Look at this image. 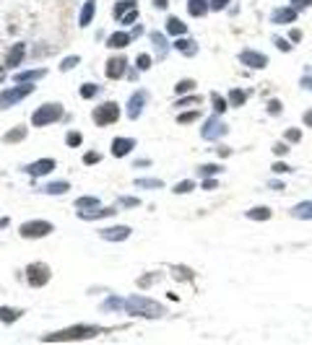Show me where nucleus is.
<instances>
[{
  "label": "nucleus",
  "mask_w": 312,
  "mask_h": 345,
  "mask_svg": "<svg viewBox=\"0 0 312 345\" xmlns=\"http://www.w3.org/2000/svg\"><path fill=\"white\" fill-rule=\"evenodd\" d=\"M18 317H21V312L18 309H8V306H0V322H5V324H11L16 322Z\"/></svg>",
  "instance_id": "obj_28"
},
{
  "label": "nucleus",
  "mask_w": 312,
  "mask_h": 345,
  "mask_svg": "<svg viewBox=\"0 0 312 345\" xmlns=\"http://www.w3.org/2000/svg\"><path fill=\"white\" fill-rule=\"evenodd\" d=\"M200 117V109H190V112H182L180 117H177V122L180 125H190V122H195Z\"/></svg>",
  "instance_id": "obj_34"
},
{
  "label": "nucleus",
  "mask_w": 312,
  "mask_h": 345,
  "mask_svg": "<svg viewBox=\"0 0 312 345\" xmlns=\"http://www.w3.org/2000/svg\"><path fill=\"white\" fill-rule=\"evenodd\" d=\"M78 62H81V57H76V54H73V57H65V60L60 62V70H62V73H68V70H73V68H76Z\"/></svg>",
  "instance_id": "obj_42"
},
{
  "label": "nucleus",
  "mask_w": 312,
  "mask_h": 345,
  "mask_svg": "<svg viewBox=\"0 0 312 345\" xmlns=\"http://www.w3.org/2000/svg\"><path fill=\"white\" fill-rule=\"evenodd\" d=\"M94 125L99 127H107V125H115L117 120H120V106H117L115 102H104V104H99L94 109Z\"/></svg>",
  "instance_id": "obj_4"
},
{
  "label": "nucleus",
  "mask_w": 312,
  "mask_h": 345,
  "mask_svg": "<svg viewBox=\"0 0 312 345\" xmlns=\"http://www.w3.org/2000/svg\"><path fill=\"white\" fill-rule=\"evenodd\" d=\"M102 239H107V241H125L127 236H130V229L127 226H112V229H102Z\"/></svg>",
  "instance_id": "obj_12"
},
{
  "label": "nucleus",
  "mask_w": 312,
  "mask_h": 345,
  "mask_svg": "<svg viewBox=\"0 0 312 345\" xmlns=\"http://www.w3.org/2000/svg\"><path fill=\"white\" fill-rule=\"evenodd\" d=\"M192 88H195V80H192V78H185V80H180V83L174 86V94L182 96V94H190Z\"/></svg>",
  "instance_id": "obj_31"
},
{
  "label": "nucleus",
  "mask_w": 312,
  "mask_h": 345,
  "mask_svg": "<svg viewBox=\"0 0 312 345\" xmlns=\"http://www.w3.org/2000/svg\"><path fill=\"white\" fill-rule=\"evenodd\" d=\"M190 189H195V182H192V179H187V182H180V185L174 187V192H177V195H185V192H190Z\"/></svg>",
  "instance_id": "obj_45"
},
{
  "label": "nucleus",
  "mask_w": 312,
  "mask_h": 345,
  "mask_svg": "<svg viewBox=\"0 0 312 345\" xmlns=\"http://www.w3.org/2000/svg\"><path fill=\"white\" fill-rule=\"evenodd\" d=\"M96 94H99L96 83H84V86H81V96H84V99H94Z\"/></svg>",
  "instance_id": "obj_36"
},
{
  "label": "nucleus",
  "mask_w": 312,
  "mask_h": 345,
  "mask_svg": "<svg viewBox=\"0 0 312 345\" xmlns=\"http://www.w3.org/2000/svg\"><path fill=\"white\" fill-rule=\"evenodd\" d=\"M94 13H96V0H86L84 8H81L78 24H81V26H89V24H91V18H94Z\"/></svg>",
  "instance_id": "obj_21"
},
{
  "label": "nucleus",
  "mask_w": 312,
  "mask_h": 345,
  "mask_svg": "<svg viewBox=\"0 0 312 345\" xmlns=\"http://www.w3.org/2000/svg\"><path fill=\"white\" fill-rule=\"evenodd\" d=\"M102 309H104V312H112V309H125V301H123V298H117V296L115 298H107Z\"/></svg>",
  "instance_id": "obj_38"
},
{
  "label": "nucleus",
  "mask_w": 312,
  "mask_h": 345,
  "mask_svg": "<svg viewBox=\"0 0 312 345\" xmlns=\"http://www.w3.org/2000/svg\"><path fill=\"white\" fill-rule=\"evenodd\" d=\"M60 117H62V106L50 102V104H42V106L31 114V125H34V127H44V125L58 122Z\"/></svg>",
  "instance_id": "obj_3"
},
{
  "label": "nucleus",
  "mask_w": 312,
  "mask_h": 345,
  "mask_svg": "<svg viewBox=\"0 0 312 345\" xmlns=\"http://www.w3.org/2000/svg\"><path fill=\"white\" fill-rule=\"evenodd\" d=\"M96 205H99V197H94V195H84V197L76 200L78 211H89V208H96Z\"/></svg>",
  "instance_id": "obj_29"
},
{
  "label": "nucleus",
  "mask_w": 312,
  "mask_h": 345,
  "mask_svg": "<svg viewBox=\"0 0 312 345\" xmlns=\"http://www.w3.org/2000/svg\"><path fill=\"white\" fill-rule=\"evenodd\" d=\"M211 102H214V112H216L218 117H221V112L226 109V102H224V99L218 96V94H211Z\"/></svg>",
  "instance_id": "obj_40"
},
{
  "label": "nucleus",
  "mask_w": 312,
  "mask_h": 345,
  "mask_svg": "<svg viewBox=\"0 0 312 345\" xmlns=\"http://www.w3.org/2000/svg\"><path fill=\"white\" fill-rule=\"evenodd\" d=\"M99 161H102V156H99L96 151H89L86 156H84V163H86V166H91V163H99Z\"/></svg>",
  "instance_id": "obj_49"
},
{
  "label": "nucleus",
  "mask_w": 312,
  "mask_h": 345,
  "mask_svg": "<svg viewBox=\"0 0 312 345\" xmlns=\"http://www.w3.org/2000/svg\"><path fill=\"white\" fill-rule=\"evenodd\" d=\"M167 34H172V36H182V34H187V26L180 21V18H167Z\"/></svg>",
  "instance_id": "obj_23"
},
{
  "label": "nucleus",
  "mask_w": 312,
  "mask_h": 345,
  "mask_svg": "<svg viewBox=\"0 0 312 345\" xmlns=\"http://www.w3.org/2000/svg\"><path fill=\"white\" fill-rule=\"evenodd\" d=\"M102 332L99 327L94 324H73L65 327V330H58V332H50L44 335V343H65V340H89V338H96Z\"/></svg>",
  "instance_id": "obj_2"
},
{
  "label": "nucleus",
  "mask_w": 312,
  "mask_h": 345,
  "mask_svg": "<svg viewBox=\"0 0 312 345\" xmlns=\"http://www.w3.org/2000/svg\"><path fill=\"white\" fill-rule=\"evenodd\" d=\"M299 39H302V31H299V29H291V31H289V42L297 44Z\"/></svg>",
  "instance_id": "obj_56"
},
{
  "label": "nucleus",
  "mask_w": 312,
  "mask_h": 345,
  "mask_svg": "<svg viewBox=\"0 0 312 345\" xmlns=\"http://www.w3.org/2000/svg\"><path fill=\"white\" fill-rule=\"evenodd\" d=\"M172 272H174V278L192 280V270H190V267H180V265H174V267H172Z\"/></svg>",
  "instance_id": "obj_39"
},
{
  "label": "nucleus",
  "mask_w": 312,
  "mask_h": 345,
  "mask_svg": "<svg viewBox=\"0 0 312 345\" xmlns=\"http://www.w3.org/2000/svg\"><path fill=\"white\" fill-rule=\"evenodd\" d=\"M125 312L133 314V317H146V319H156V317H164V309L159 301L154 298H146V296H133V298H125Z\"/></svg>",
  "instance_id": "obj_1"
},
{
  "label": "nucleus",
  "mask_w": 312,
  "mask_h": 345,
  "mask_svg": "<svg viewBox=\"0 0 312 345\" xmlns=\"http://www.w3.org/2000/svg\"><path fill=\"white\" fill-rule=\"evenodd\" d=\"M52 169H55V159H39L36 163H31V166H26V171H29L31 177H44V174H50Z\"/></svg>",
  "instance_id": "obj_13"
},
{
  "label": "nucleus",
  "mask_w": 312,
  "mask_h": 345,
  "mask_svg": "<svg viewBox=\"0 0 312 345\" xmlns=\"http://www.w3.org/2000/svg\"><path fill=\"white\" fill-rule=\"evenodd\" d=\"M187 11H190V16L200 18V16L208 13V3H206V0H190V3H187Z\"/></svg>",
  "instance_id": "obj_25"
},
{
  "label": "nucleus",
  "mask_w": 312,
  "mask_h": 345,
  "mask_svg": "<svg viewBox=\"0 0 312 345\" xmlns=\"http://www.w3.org/2000/svg\"><path fill=\"white\" fill-rule=\"evenodd\" d=\"M146 99H149L146 91H135V94L130 96V102H127V117H130V120H138V117H141Z\"/></svg>",
  "instance_id": "obj_10"
},
{
  "label": "nucleus",
  "mask_w": 312,
  "mask_h": 345,
  "mask_svg": "<svg viewBox=\"0 0 312 345\" xmlns=\"http://www.w3.org/2000/svg\"><path fill=\"white\" fill-rule=\"evenodd\" d=\"M245 99H247L245 91H240V88L229 91V104H232V106H242V104H245Z\"/></svg>",
  "instance_id": "obj_33"
},
{
  "label": "nucleus",
  "mask_w": 312,
  "mask_h": 345,
  "mask_svg": "<svg viewBox=\"0 0 312 345\" xmlns=\"http://www.w3.org/2000/svg\"><path fill=\"white\" fill-rule=\"evenodd\" d=\"M81 140H84V135H81V133H68L65 135V143L70 145V148H78Z\"/></svg>",
  "instance_id": "obj_44"
},
{
  "label": "nucleus",
  "mask_w": 312,
  "mask_h": 345,
  "mask_svg": "<svg viewBox=\"0 0 312 345\" xmlns=\"http://www.w3.org/2000/svg\"><path fill=\"white\" fill-rule=\"evenodd\" d=\"M302 88H310V91H312V73H310V70H307V76L302 78Z\"/></svg>",
  "instance_id": "obj_58"
},
{
  "label": "nucleus",
  "mask_w": 312,
  "mask_h": 345,
  "mask_svg": "<svg viewBox=\"0 0 312 345\" xmlns=\"http://www.w3.org/2000/svg\"><path fill=\"white\" fill-rule=\"evenodd\" d=\"M229 3H232V0H211V8H214V11H224Z\"/></svg>",
  "instance_id": "obj_51"
},
{
  "label": "nucleus",
  "mask_w": 312,
  "mask_h": 345,
  "mask_svg": "<svg viewBox=\"0 0 312 345\" xmlns=\"http://www.w3.org/2000/svg\"><path fill=\"white\" fill-rule=\"evenodd\" d=\"M291 215H294V218H302V221H312V200L294 205V208H291Z\"/></svg>",
  "instance_id": "obj_22"
},
{
  "label": "nucleus",
  "mask_w": 312,
  "mask_h": 345,
  "mask_svg": "<svg viewBox=\"0 0 312 345\" xmlns=\"http://www.w3.org/2000/svg\"><path fill=\"white\" fill-rule=\"evenodd\" d=\"M130 39H133V34H127V31H115V34L107 39V47H109V50H123V47H127V44H130Z\"/></svg>",
  "instance_id": "obj_17"
},
{
  "label": "nucleus",
  "mask_w": 312,
  "mask_h": 345,
  "mask_svg": "<svg viewBox=\"0 0 312 345\" xmlns=\"http://www.w3.org/2000/svg\"><path fill=\"white\" fill-rule=\"evenodd\" d=\"M24 52H26V44H24V42H18V44H13V50H11V52H8V57H5V65H8V68H16V65H18V62H21V60L26 57V54H24Z\"/></svg>",
  "instance_id": "obj_18"
},
{
  "label": "nucleus",
  "mask_w": 312,
  "mask_h": 345,
  "mask_svg": "<svg viewBox=\"0 0 312 345\" xmlns=\"http://www.w3.org/2000/svg\"><path fill=\"white\" fill-rule=\"evenodd\" d=\"M26 278H29V286L42 288V286L50 283V267L44 265V262H31V265L26 267Z\"/></svg>",
  "instance_id": "obj_6"
},
{
  "label": "nucleus",
  "mask_w": 312,
  "mask_h": 345,
  "mask_svg": "<svg viewBox=\"0 0 312 345\" xmlns=\"http://www.w3.org/2000/svg\"><path fill=\"white\" fill-rule=\"evenodd\" d=\"M198 171H200L203 177H214V174H221L224 166H221V163H203V166H200Z\"/></svg>",
  "instance_id": "obj_32"
},
{
  "label": "nucleus",
  "mask_w": 312,
  "mask_h": 345,
  "mask_svg": "<svg viewBox=\"0 0 312 345\" xmlns=\"http://www.w3.org/2000/svg\"><path fill=\"white\" fill-rule=\"evenodd\" d=\"M120 200H123V205H125V208H138V205H141V200H138V197H120Z\"/></svg>",
  "instance_id": "obj_52"
},
{
  "label": "nucleus",
  "mask_w": 312,
  "mask_h": 345,
  "mask_svg": "<svg viewBox=\"0 0 312 345\" xmlns=\"http://www.w3.org/2000/svg\"><path fill=\"white\" fill-rule=\"evenodd\" d=\"M286 151H289L286 143H276V145H273V153H276V156H286Z\"/></svg>",
  "instance_id": "obj_53"
},
{
  "label": "nucleus",
  "mask_w": 312,
  "mask_h": 345,
  "mask_svg": "<svg viewBox=\"0 0 312 345\" xmlns=\"http://www.w3.org/2000/svg\"><path fill=\"white\" fill-rule=\"evenodd\" d=\"M68 189H70L68 182H50V185L42 187V192L44 195H62V192H68Z\"/></svg>",
  "instance_id": "obj_24"
},
{
  "label": "nucleus",
  "mask_w": 312,
  "mask_h": 345,
  "mask_svg": "<svg viewBox=\"0 0 312 345\" xmlns=\"http://www.w3.org/2000/svg\"><path fill=\"white\" fill-rule=\"evenodd\" d=\"M307 5H312V0H291V8H297V11H302Z\"/></svg>",
  "instance_id": "obj_55"
},
{
  "label": "nucleus",
  "mask_w": 312,
  "mask_h": 345,
  "mask_svg": "<svg viewBox=\"0 0 312 345\" xmlns=\"http://www.w3.org/2000/svg\"><path fill=\"white\" fill-rule=\"evenodd\" d=\"M200 135H203L206 140H216V138H221V135H226V125L218 122V114H216V117H211V120L203 125Z\"/></svg>",
  "instance_id": "obj_8"
},
{
  "label": "nucleus",
  "mask_w": 312,
  "mask_h": 345,
  "mask_svg": "<svg viewBox=\"0 0 312 345\" xmlns=\"http://www.w3.org/2000/svg\"><path fill=\"white\" fill-rule=\"evenodd\" d=\"M218 187V179H206L203 182V189H216Z\"/></svg>",
  "instance_id": "obj_59"
},
{
  "label": "nucleus",
  "mask_w": 312,
  "mask_h": 345,
  "mask_svg": "<svg viewBox=\"0 0 312 345\" xmlns=\"http://www.w3.org/2000/svg\"><path fill=\"white\" fill-rule=\"evenodd\" d=\"M174 50L182 52L185 57H192V54H198V42L185 39V36H177V39H174Z\"/></svg>",
  "instance_id": "obj_15"
},
{
  "label": "nucleus",
  "mask_w": 312,
  "mask_h": 345,
  "mask_svg": "<svg viewBox=\"0 0 312 345\" xmlns=\"http://www.w3.org/2000/svg\"><path fill=\"white\" fill-rule=\"evenodd\" d=\"M247 218H250V221H268L271 208H252V211H247Z\"/></svg>",
  "instance_id": "obj_30"
},
{
  "label": "nucleus",
  "mask_w": 312,
  "mask_h": 345,
  "mask_svg": "<svg viewBox=\"0 0 312 345\" xmlns=\"http://www.w3.org/2000/svg\"><path fill=\"white\" fill-rule=\"evenodd\" d=\"M281 112H283V104L279 102V99H271V102H268V114L276 117V114H281Z\"/></svg>",
  "instance_id": "obj_46"
},
{
  "label": "nucleus",
  "mask_w": 312,
  "mask_h": 345,
  "mask_svg": "<svg viewBox=\"0 0 312 345\" xmlns=\"http://www.w3.org/2000/svg\"><path fill=\"white\" fill-rule=\"evenodd\" d=\"M200 102H203V96H182V99H177V106H190V104L200 106Z\"/></svg>",
  "instance_id": "obj_43"
},
{
  "label": "nucleus",
  "mask_w": 312,
  "mask_h": 345,
  "mask_svg": "<svg viewBox=\"0 0 312 345\" xmlns=\"http://www.w3.org/2000/svg\"><path fill=\"white\" fill-rule=\"evenodd\" d=\"M283 138H286L289 143H299L302 140V130H299V127H289V130L283 133Z\"/></svg>",
  "instance_id": "obj_41"
},
{
  "label": "nucleus",
  "mask_w": 312,
  "mask_h": 345,
  "mask_svg": "<svg viewBox=\"0 0 312 345\" xmlns=\"http://www.w3.org/2000/svg\"><path fill=\"white\" fill-rule=\"evenodd\" d=\"M133 145H135L133 138H115V140H112V153H115V159L127 156V153L133 151Z\"/></svg>",
  "instance_id": "obj_14"
},
{
  "label": "nucleus",
  "mask_w": 312,
  "mask_h": 345,
  "mask_svg": "<svg viewBox=\"0 0 312 345\" xmlns=\"http://www.w3.org/2000/svg\"><path fill=\"white\" fill-rule=\"evenodd\" d=\"M135 185H138V187H146V189H159V187H164V182H161V179L146 177V179H135Z\"/></svg>",
  "instance_id": "obj_35"
},
{
  "label": "nucleus",
  "mask_w": 312,
  "mask_h": 345,
  "mask_svg": "<svg viewBox=\"0 0 312 345\" xmlns=\"http://www.w3.org/2000/svg\"><path fill=\"white\" fill-rule=\"evenodd\" d=\"M151 280H156V275H154V272H149V275H143V278L138 280V286H141V288H149V286H151Z\"/></svg>",
  "instance_id": "obj_54"
},
{
  "label": "nucleus",
  "mask_w": 312,
  "mask_h": 345,
  "mask_svg": "<svg viewBox=\"0 0 312 345\" xmlns=\"http://www.w3.org/2000/svg\"><path fill=\"white\" fill-rule=\"evenodd\" d=\"M151 42H154V47L159 50V54L167 52V42H164V36H161L159 31H154V34H151Z\"/></svg>",
  "instance_id": "obj_37"
},
{
  "label": "nucleus",
  "mask_w": 312,
  "mask_h": 345,
  "mask_svg": "<svg viewBox=\"0 0 312 345\" xmlns=\"http://www.w3.org/2000/svg\"><path fill=\"white\" fill-rule=\"evenodd\" d=\"M240 60L245 62L247 68H255V70H260L268 65V57H265L263 52H255V50H242L240 52Z\"/></svg>",
  "instance_id": "obj_9"
},
{
  "label": "nucleus",
  "mask_w": 312,
  "mask_h": 345,
  "mask_svg": "<svg viewBox=\"0 0 312 345\" xmlns=\"http://www.w3.org/2000/svg\"><path fill=\"white\" fill-rule=\"evenodd\" d=\"M78 215L84 221H96V218H107V215H115V208H89V211H78Z\"/></svg>",
  "instance_id": "obj_16"
},
{
  "label": "nucleus",
  "mask_w": 312,
  "mask_h": 345,
  "mask_svg": "<svg viewBox=\"0 0 312 345\" xmlns=\"http://www.w3.org/2000/svg\"><path fill=\"white\" fill-rule=\"evenodd\" d=\"M26 138V127L24 125H18V127H13V130H8L5 133V143H18V140H24Z\"/></svg>",
  "instance_id": "obj_27"
},
{
  "label": "nucleus",
  "mask_w": 312,
  "mask_h": 345,
  "mask_svg": "<svg viewBox=\"0 0 312 345\" xmlns=\"http://www.w3.org/2000/svg\"><path fill=\"white\" fill-rule=\"evenodd\" d=\"M133 8H138V3H135V0H120V3L115 5L112 16H115V18H123L127 11H133Z\"/></svg>",
  "instance_id": "obj_26"
},
{
  "label": "nucleus",
  "mask_w": 312,
  "mask_h": 345,
  "mask_svg": "<svg viewBox=\"0 0 312 345\" xmlns=\"http://www.w3.org/2000/svg\"><path fill=\"white\" fill-rule=\"evenodd\" d=\"M8 226V218H0V229H5Z\"/></svg>",
  "instance_id": "obj_62"
},
{
  "label": "nucleus",
  "mask_w": 312,
  "mask_h": 345,
  "mask_svg": "<svg viewBox=\"0 0 312 345\" xmlns=\"http://www.w3.org/2000/svg\"><path fill=\"white\" fill-rule=\"evenodd\" d=\"M297 8H281V11H276L271 16V21L273 24H291V21H297Z\"/></svg>",
  "instance_id": "obj_20"
},
{
  "label": "nucleus",
  "mask_w": 312,
  "mask_h": 345,
  "mask_svg": "<svg viewBox=\"0 0 312 345\" xmlns=\"http://www.w3.org/2000/svg\"><path fill=\"white\" fill-rule=\"evenodd\" d=\"M135 68H138V70H149L151 68V57H149V54H141V57L135 60Z\"/></svg>",
  "instance_id": "obj_48"
},
{
  "label": "nucleus",
  "mask_w": 312,
  "mask_h": 345,
  "mask_svg": "<svg viewBox=\"0 0 312 345\" xmlns=\"http://www.w3.org/2000/svg\"><path fill=\"white\" fill-rule=\"evenodd\" d=\"M21 236L24 239H42V236L52 234V223L50 221H29V223H21Z\"/></svg>",
  "instance_id": "obj_7"
},
{
  "label": "nucleus",
  "mask_w": 312,
  "mask_h": 345,
  "mask_svg": "<svg viewBox=\"0 0 312 345\" xmlns=\"http://www.w3.org/2000/svg\"><path fill=\"white\" fill-rule=\"evenodd\" d=\"M305 125L312 127V109H307V112H305Z\"/></svg>",
  "instance_id": "obj_60"
},
{
  "label": "nucleus",
  "mask_w": 312,
  "mask_h": 345,
  "mask_svg": "<svg viewBox=\"0 0 312 345\" xmlns=\"http://www.w3.org/2000/svg\"><path fill=\"white\" fill-rule=\"evenodd\" d=\"M273 44H276V47H279L281 52H289V50H291V42L281 39V36H276V39H273Z\"/></svg>",
  "instance_id": "obj_50"
},
{
  "label": "nucleus",
  "mask_w": 312,
  "mask_h": 345,
  "mask_svg": "<svg viewBox=\"0 0 312 345\" xmlns=\"http://www.w3.org/2000/svg\"><path fill=\"white\" fill-rule=\"evenodd\" d=\"M120 21L127 26V24H135V21H138V8H133V11H127L123 18H120Z\"/></svg>",
  "instance_id": "obj_47"
},
{
  "label": "nucleus",
  "mask_w": 312,
  "mask_h": 345,
  "mask_svg": "<svg viewBox=\"0 0 312 345\" xmlns=\"http://www.w3.org/2000/svg\"><path fill=\"white\" fill-rule=\"evenodd\" d=\"M273 171H276V174H283V171H289V166L283 161H276V163H273Z\"/></svg>",
  "instance_id": "obj_57"
},
{
  "label": "nucleus",
  "mask_w": 312,
  "mask_h": 345,
  "mask_svg": "<svg viewBox=\"0 0 312 345\" xmlns=\"http://www.w3.org/2000/svg\"><path fill=\"white\" fill-rule=\"evenodd\" d=\"M151 3H154L156 8H167V0H151Z\"/></svg>",
  "instance_id": "obj_61"
},
{
  "label": "nucleus",
  "mask_w": 312,
  "mask_h": 345,
  "mask_svg": "<svg viewBox=\"0 0 312 345\" xmlns=\"http://www.w3.org/2000/svg\"><path fill=\"white\" fill-rule=\"evenodd\" d=\"M125 57L123 54H117V57H112V60H107V68H104V73H107V78H112V80H117V78H123L125 76Z\"/></svg>",
  "instance_id": "obj_11"
},
{
  "label": "nucleus",
  "mask_w": 312,
  "mask_h": 345,
  "mask_svg": "<svg viewBox=\"0 0 312 345\" xmlns=\"http://www.w3.org/2000/svg\"><path fill=\"white\" fill-rule=\"evenodd\" d=\"M47 76V70L44 68H36V70H26V73H18V76H13L16 83H34V80H39Z\"/></svg>",
  "instance_id": "obj_19"
},
{
  "label": "nucleus",
  "mask_w": 312,
  "mask_h": 345,
  "mask_svg": "<svg viewBox=\"0 0 312 345\" xmlns=\"http://www.w3.org/2000/svg\"><path fill=\"white\" fill-rule=\"evenodd\" d=\"M29 94H34V83H18L16 88L3 91V94H0V109H8V106L18 104L21 99H26Z\"/></svg>",
  "instance_id": "obj_5"
}]
</instances>
